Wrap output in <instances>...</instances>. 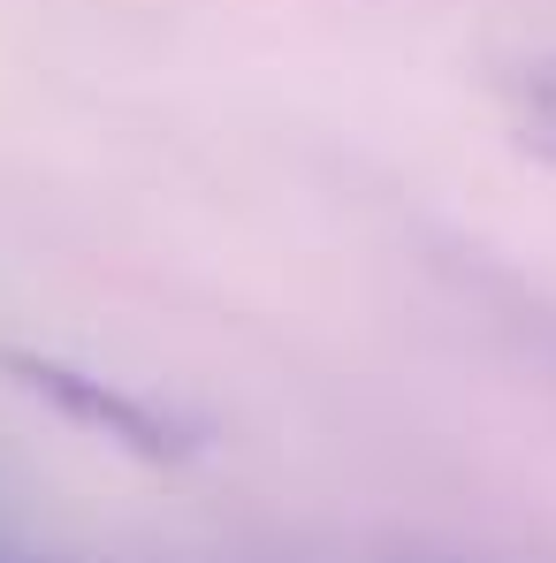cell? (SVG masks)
Instances as JSON below:
<instances>
[{
    "mask_svg": "<svg viewBox=\"0 0 556 563\" xmlns=\"http://www.w3.org/2000/svg\"><path fill=\"white\" fill-rule=\"evenodd\" d=\"M0 563H23V556H0Z\"/></svg>",
    "mask_w": 556,
    "mask_h": 563,
    "instance_id": "3",
    "label": "cell"
},
{
    "mask_svg": "<svg viewBox=\"0 0 556 563\" xmlns=\"http://www.w3.org/2000/svg\"><path fill=\"white\" fill-rule=\"evenodd\" d=\"M0 374L15 380L23 396H39L46 411H62L69 427H85L99 442L145 457V465H184V457L206 450V419L168 411V404H153V396H138V388H122V380H99V374H85V366H69V358L0 343Z\"/></svg>",
    "mask_w": 556,
    "mask_h": 563,
    "instance_id": "1",
    "label": "cell"
},
{
    "mask_svg": "<svg viewBox=\"0 0 556 563\" xmlns=\"http://www.w3.org/2000/svg\"><path fill=\"white\" fill-rule=\"evenodd\" d=\"M495 107L511 122V145L556 168V54H519L495 69Z\"/></svg>",
    "mask_w": 556,
    "mask_h": 563,
    "instance_id": "2",
    "label": "cell"
}]
</instances>
